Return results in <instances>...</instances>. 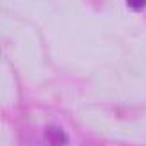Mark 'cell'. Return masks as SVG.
Here are the masks:
<instances>
[{
	"label": "cell",
	"mask_w": 146,
	"mask_h": 146,
	"mask_svg": "<svg viewBox=\"0 0 146 146\" xmlns=\"http://www.w3.org/2000/svg\"><path fill=\"white\" fill-rule=\"evenodd\" d=\"M45 135H46V141L50 143V146H66L68 143V137L64 134V130L57 125H50L46 128Z\"/></svg>",
	"instance_id": "obj_1"
},
{
	"label": "cell",
	"mask_w": 146,
	"mask_h": 146,
	"mask_svg": "<svg viewBox=\"0 0 146 146\" xmlns=\"http://www.w3.org/2000/svg\"><path fill=\"white\" fill-rule=\"evenodd\" d=\"M127 4H128V7H132L134 11H141L146 5V0H127Z\"/></svg>",
	"instance_id": "obj_2"
}]
</instances>
